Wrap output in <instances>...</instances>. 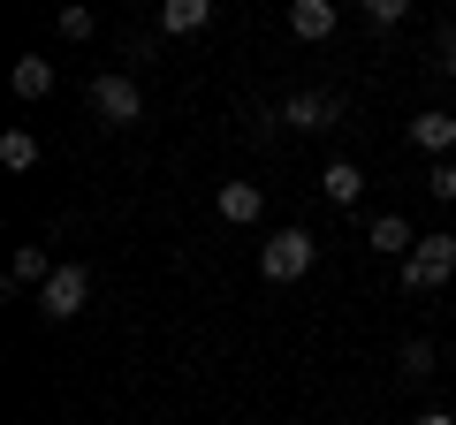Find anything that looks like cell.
Returning <instances> with one entry per match:
<instances>
[{"label": "cell", "mask_w": 456, "mask_h": 425, "mask_svg": "<svg viewBox=\"0 0 456 425\" xmlns=\"http://www.w3.org/2000/svg\"><path fill=\"white\" fill-rule=\"evenodd\" d=\"M395 281H403V296H434V289H449V281H456V236H449V229L419 236V251L395 266Z\"/></svg>", "instance_id": "6da1fadb"}, {"label": "cell", "mask_w": 456, "mask_h": 425, "mask_svg": "<svg viewBox=\"0 0 456 425\" xmlns=\"http://www.w3.org/2000/svg\"><path fill=\"white\" fill-rule=\"evenodd\" d=\"M312 259H320V236H312V229H274L259 244V274L266 281H305Z\"/></svg>", "instance_id": "7a4b0ae2"}, {"label": "cell", "mask_w": 456, "mask_h": 425, "mask_svg": "<svg viewBox=\"0 0 456 425\" xmlns=\"http://www.w3.org/2000/svg\"><path fill=\"white\" fill-rule=\"evenodd\" d=\"M92 115L107 122V130H130V122L145 115V92H137V76H122V68H99V76H92Z\"/></svg>", "instance_id": "3957f363"}, {"label": "cell", "mask_w": 456, "mask_h": 425, "mask_svg": "<svg viewBox=\"0 0 456 425\" xmlns=\"http://www.w3.org/2000/svg\"><path fill=\"white\" fill-rule=\"evenodd\" d=\"M84 304H92V266H84V259L53 266V281L38 289V311H46V319H77Z\"/></svg>", "instance_id": "277c9868"}, {"label": "cell", "mask_w": 456, "mask_h": 425, "mask_svg": "<svg viewBox=\"0 0 456 425\" xmlns=\"http://www.w3.org/2000/svg\"><path fill=\"white\" fill-rule=\"evenodd\" d=\"M342 115H350L342 92H289L281 99V122H289V130H335Z\"/></svg>", "instance_id": "5b68a950"}, {"label": "cell", "mask_w": 456, "mask_h": 425, "mask_svg": "<svg viewBox=\"0 0 456 425\" xmlns=\"http://www.w3.org/2000/svg\"><path fill=\"white\" fill-rule=\"evenodd\" d=\"M213 212H221L228 229H251V221H266V190L259 182H221L213 190Z\"/></svg>", "instance_id": "8992f818"}, {"label": "cell", "mask_w": 456, "mask_h": 425, "mask_svg": "<svg viewBox=\"0 0 456 425\" xmlns=\"http://www.w3.org/2000/svg\"><path fill=\"white\" fill-rule=\"evenodd\" d=\"M342 8L335 0H289V38H305V46H320V38H335Z\"/></svg>", "instance_id": "52a82bcc"}, {"label": "cell", "mask_w": 456, "mask_h": 425, "mask_svg": "<svg viewBox=\"0 0 456 425\" xmlns=\"http://www.w3.org/2000/svg\"><path fill=\"white\" fill-rule=\"evenodd\" d=\"M411 145H419L426 160H449V152H456V115H449V107H426V115L411 122Z\"/></svg>", "instance_id": "ba28073f"}, {"label": "cell", "mask_w": 456, "mask_h": 425, "mask_svg": "<svg viewBox=\"0 0 456 425\" xmlns=\"http://www.w3.org/2000/svg\"><path fill=\"white\" fill-rule=\"evenodd\" d=\"M365 244H373L380 259H395V266H403L411 251H419V236H411V221H403V212H380L373 229H365Z\"/></svg>", "instance_id": "9c48e42d"}, {"label": "cell", "mask_w": 456, "mask_h": 425, "mask_svg": "<svg viewBox=\"0 0 456 425\" xmlns=\"http://www.w3.org/2000/svg\"><path fill=\"white\" fill-rule=\"evenodd\" d=\"M46 281H53L46 244H16V259H8V289H46Z\"/></svg>", "instance_id": "30bf717a"}, {"label": "cell", "mask_w": 456, "mask_h": 425, "mask_svg": "<svg viewBox=\"0 0 456 425\" xmlns=\"http://www.w3.org/2000/svg\"><path fill=\"white\" fill-rule=\"evenodd\" d=\"M213 23V0H160V31L167 38H191Z\"/></svg>", "instance_id": "8fae6325"}, {"label": "cell", "mask_w": 456, "mask_h": 425, "mask_svg": "<svg viewBox=\"0 0 456 425\" xmlns=\"http://www.w3.org/2000/svg\"><path fill=\"white\" fill-rule=\"evenodd\" d=\"M320 197H327V205H342V212H350V205L365 197V175H358L350 160H327V175H320Z\"/></svg>", "instance_id": "7c38bea8"}, {"label": "cell", "mask_w": 456, "mask_h": 425, "mask_svg": "<svg viewBox=\"0 0 456 425\" xmlns=\"http://www.w3.org/2000/svg\"><path fill=\"white\" fill-rule=\"evenodd\" d=\"M8 84H16V99H46L53 92V61L46 53H23V61L8 68Z\"/></svg>", "instance_id": "4fadbf2b"}, {"label": "cell", "mask_w": 456, "mask_h": 425, "mask_svg": "<svg viewBox=\"0 0 456 425\" xmlns=\"http://www.w3.org/2000/svg\"><path fill=\"white\" fill-rule=\"evenodd\" d=\"M0 167H8V175H31L38 167V137L31 130H0Z\"/></svg>", "instance_id": "5bb4252c"}, {"label": "cell", "mask_w": 456, "mask_h": 425, "mask_svg": "<svg viewBox=\"0 0 456 425\" xmlns=\"http://www.w3.org/2000/svg\"><path fill=\"white\" fill-rule=\"evenodd\" d=\"M403 16H411V0H365V23L373 31H403Z\"/></svg>", "instance_id": "9a60e30c"}, {"label": "cell", "mask_w": 456, "mask_h": 425, "mask_svg": "<svg viewBox=\"0 0 456 425\" xmlns=\"http://www.w3.org/2000/svg\"><path fill=\"white\" fill-rule=\"evenodd\" d=\"M426 190H434L441 205H456V160H434V167H426Z\"/></svg>", "instance_id": "2e32d148"}, {"label": "cell", "mask_w": 456, "mask_h": 425, "mask_svg": "<svg viewBox=\"0 0 456 425\" xmlns=\"http://www.w3.org/2000/svg\"><path fill=\"white\" fill-rule=\"evenodd\" d=\"M426 373H434V342L419 334V342H403V380H426Z\"/></svg>", "instance_id": "e0dca14e"}, {"label": "cell", "mask_w": 456, "mask_h": 425, "mask_svg": "<svg viewBox=\"0 0 456 425\" xmlns=\"http://www.w3.org/2000/svg\"><path fill=\"white\" fill-rule=\"evenodd\" d=\"M92 31H99L92 8H69V16H61V38H92Z\"/></svg>", "instance_id": "ac0fdd59"}, {"label": "cell", "mask_w": 456, "mask_h": 425, "mask_svg": "<svg viewBox=\"0 0 456 425\" xmlns=\"http://www.w3.org/2000/svg\"><path fill=\"white\" fill-rule=\"evenodd\" d=\"M441 76H456V23L441 31Z\"/></svg>", "instance_id": "d6986e66"}, {"label": "cell", "mask_w": 456, "mask_h": 425, "mask_svg": "<svg viewBox=\"0 0 456 425\" xmlns=\"http://www.w3.org/2000/svg\"><path fill=\"white\" fill-rule=\"evenodd\" d=\"M411 425H456V418H449V410H419V418H411Z\"/></svg>", "instance_id": "ffe728a7"}]
</instances>
